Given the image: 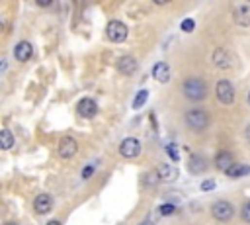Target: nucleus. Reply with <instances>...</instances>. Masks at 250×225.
<instances>
[{
	"label": "nucleus",
	"mask_w": 250,
	"mask_h": 225,
	"mask_svg": "<svg viewBox=\"0 0 250 225\" xmlns=\"http://www.w3.org/2000/svg\"><path fill=\"white\" fill-rule=\"evenodd\" d=\"M147 98H149V90H139L137 96H135V100H133V110L143 108L145 102H147Z\"/></svg>",
	"instance_id": "nucleus-20"
},
{
	"label": "nucleus",
	"mask_w": 250,
	"mask_h": 225,
	"mask_svg": "<svg viewBox=\"0 0 250 225\" xmlns=\"http://www.w3.org/2000/svg\"><path fill=\"white\" fill-rule=\"evenodd\" d=\"M166 153L172 157V161H178V159H180V155H178V145H176V143L166 145Z\"/></svg>",
	"instance_id": "nucleus-23"
},
{
	"label": "nucleus",
	"mask_w": 250,
	"mask_h": 225,
	"mask_svg": "<svg viewBox=\"0 0 250 225\" xmlns=\"http://www.w3.org/2000/svg\"><path fill=\"white\" fill-rule=\"evenodd\" d=\"M12 145H14V135H12V131L10 130H2V133H0V147H2L4 151H8V149H12Z\"/></svg>",
	"instance_id": "nucleus-19"
},
{
	"label": "nucleus",
	"mask_w": 250,
	"mask_h": 225,
	"mask_svg": "<svg viewBox=\"0 0 250 225\" xmlns=\"http://www.w3.org/2000/svg\"><path fill=\"white\" fill-rule=\"evenodd\" d=\"M117 71L121 73V75H133L135 71H137V59L133 57V55H123V57H119L117 59Z\"/></svg>",
	"instance_id": "nucleus-12"
},
{
	"label": "nucleus",
	"mask_w": 250,
	"mask_h": 225,
	"mask_svg": "<svg viewBox=\"0 0 250 225\" xmlns=\"http://www.w3.org/2000/svg\"><path fill=\"white\" fill-rule=\"evenodd\" d=\"M4 225H18V223H14V221H10V223H4Z\"/></svg>",
	"instance_id": "nucleus-30"
},
{
	"label": "nucleus",
	"mask_w": 250,
	"mask_h": 225,
	"mask_svg": "<svg viewBox=\"0 0 250 225\" xmlns=\"http://www.w3.org/2000/svg\"><path fill=\"white\" fill-rule=\"evenodd\" d=\"M244 137H246V141L250 143V124L246 126V130H244Z\"/></svg>",
	"instance_id": "nucleus-28"
},
{
	"label": "nucleus",
	"mask_w": 250,
	"mask_h": 225,
	"mask_svg": "<svg viewBox=\"0 0 250 225\" xmlns=\"http://www.w3.org/2000/svg\"><path fill=\"white\" fill-rule=\"evenodd\" d=\"M34 209H36V213H39V215L49 213V211L53 209V196H51V194H39V196H36V200H34Z\"/></svg>",
	"instance_id": "nucleus-9"
},
{
	"label": "nucleus",
	"mask_w": 250,
	"mask_h": 225,
	"mask_svg": "<svg viewBox=\"0 0 250 225\" xmlns=\"http://www.w3.org/2000/svg\"><path fill=\"white\" fill-rule=\"evenodd\" d=\"M199 188H201V192H211V190L215 188V180H211V178H209V180H203Z\"/></svg>",
	"instance_id": "nucleus-26"
},
{
	"label": "nucleus",
	"mask_w": 250,
	"mask_h": 225,
	"mask_svg": "<svg viewBox=\"0 0 250 225\" xmlns=\"http://www.w3.org/2000/svg\"><path fill=\"white\" fill-rule=\"evenodd\" d=\"M232 20L236 26L240 28H248L250 26V6L248 4H238L232 10Z\"/></svg>",
	"instance_id": "nucleus-10"
},
{
	"label": "nucleus",
	"mask_w": 250,
	"mask_h": 225,
	"mask_svg": "<svg viewBox=\"0 0 250 225\" xmlns=\"http://www.w3.org/2000/svg\"><path fill=\"white\" fill-rule=\"evenodd\" d=\"M213 63H215V67L227 71V69H232L234 59H232V55H231L225 47H219V49L213 51Z\"/></svg>",
	"instance_id": "nucleus-7"
},
{
	"label": "nucleus",
	"mask_w": 250,
	"mask_h": 225,
	"mask_svg": "<svg viewBox=\"0 0 250 225\" xmlns=\"http://www.w3.org/2000/svg\"><path fill=\"white\" fill-rule=\"evenodd\" d=\"M76 110H78V114H80L82 118L90 120V118H94V116L98 114V104H96L92 98H82V100L78 102Z\"/></svg>",
	"instance_id": "nucleus-11"
},
{
	"label": "nucleus",
	"mask_w": 250,
	"mask_h": 225,
	"mask_svg": "<svg viewBox=\"0 0 250 225\" xmlns=\"http://www.w3.org/2000/svg\"><path fill=\"white\" fill-rule=\"evenodd\" d=\"M211 215H213V219H217V221H221V223H227V221L232 219L234 207H232L231 202L219 200V202H215V204L211 206Z\"/></svg>",
	"instance_id": "nucleus-4"
},
{
	"label": "nucleus",
	"mask_w": 250,
	"mask_h": 225,
	"mask_svg": "<svg viewBox=\"0 0 250 225\" xmlns=\"http://www.w3.org/2000/svg\"><path fill=\"white\" fill-rule=\"evenodd\" d=\"M207 167H209V163L201 155H192V159L188 161V170L192 174H203L207 170Z\"/></svg>",
	"instance_id": "nucleus-16"
},
{
	"label": "nucleus",
	"mask_w": 250,
	"mask_h": 225,
	"mask_svg": "<svg viewBox=\"0 0 250 225\" xmlns=\"http://www.w3.org/2000/svg\"><path fill=\"white\" fill-rule=\"evenodd\" d=\"M240 217L246 221V223H250V200L242 206V211H240Z\"/></svg>",
	"instance_id": "nucleus-25"
},
{
	"label": "nucleus",
	"mask_w": 250,
	"mask_h": 225,
	"mask_svg": "<svg viewBox=\"0 0 250 225\" xmlns=\"http://www.w3.org/2000/svg\"><path fill=\"white\" fill-rule=\"evenodd\" d=\"M47 225H61V221H59V219H51Z\"/></svg>",
	"instance_id": "nucleus-29"
},
{
	"label": "nucleus",
	"mask_w": 250,
	"mask_h": 225,
	"mask_svg": "<svg viewBox=\"0 0 250 225\" xmlns=\"http://www.w3.org/2000/svg\"><path fill=\"white\" fill-rule=\"evenodd\" d=\"M157 172H159V178H161V180H164V182H172V180H176V176H178V170H176V169H172V167H170V165H166V163L159 165Z\"/></svg>",
	"instance_id": "nucleus-17"
},
{
	"label": "nucleus",
	"mask_w": 250,
	"mask_h": 225,
	"mask_svg": "<svg viewBox=\"0 0 250 225\" xmlns=\"http://www.w3.org/2000/svg\"><path fill=\"white\" fill-rule=\"evenodd\" d=\"M174 209H176V206H174V204H162V206L159 207L161 215H170V213H174Z\"/></svg>",
	"instance_id": "nucleus-24"
},
{
	"label": "nucleus",
	"mask_w": 250,
	"mask_h": 225,
	"mask_svg": "<svg viewBox=\"0 0 250 225\" xmlns=\"http://www.w3.org/2000/svg\"><path fill=\"white\" fill-rule=\"evenodd\" d=\"M141 153V141L137 137H125L119 145V155L125 159H135Z\"/></svg>",
	"instance_id": "nucleus-6"
},
{
	"label": "nucleus",
	"mask_w": 250,
	"mask_h": 225,
	"mask_svg": "<svg viewBox=\"0 0 250 225\" xmlns=\"http://www.w3.org/2000/svg\"><path fill=\"white\" fill-rule=\"evenodd\" d=\"M215 96H217V100L221 104L231 106L234 102V98H236V92H234V86L229 80H219L215 84Z\"/></svg>",
	"instance_id": "nucleus-5"
},
{
	"label": "nucleus",
	"mask_w": 250,
	"mask_h": 225,
	"mask_svg": "<svg viewBox=\"0 0 250 225\" xmlns=\"http://www.w3.org/2000/svg\"><path fill=\"white\" fill-rule=\"evenodd\" d=\"M153 78L159 80V82H162V84H166L170 80V65L164 63V61L155 63V67H153Z\"/></svg>",
	"instance_id": "nucleus-15"
},
{
	"label": "nucleus",
	"mask_w": 250,
	"mask_h": 225,
	"mask_svg": "<svg viewBox=\"0 0 250 225\" xmlns=\"http://www.w3.org/2000/svg\"><path fill=\"white\" fill-rule=\"evenodd\" d=\"M106 36H107V39H109V41H113V43H121V41L127 39L129 30H127V26H125L123 22H119V20H111V22L106 26Z\"/></svg>",
	"instance_id": "nucleus-3"
},
{
	"label": "nucleus",
	"mask_w": 250,
	"mask_h": 225,
	"mask_svg": "<svg viewBox=\"0 0 250 225\" xmlns=\"http://www.w3.org/2000/svg\"><path fill=\"white\" fill-rule=\"evenodd\" d=\"M76 151H78V143L72 137L67 135L59 141V157L61 159H72L76 155Z\"/></svg>",
	"instance_id": "nucleus-8"
},
{
	"label": "nucleus",
	"mask_w": 250,
	"mask_h": 225,
	"mask_svg": "<svg viewBox=\"0 0 250 225\" xmlns=\"http://www.w3.org/2000/svg\"><path fill=\"white\" fill-rule=\"evenodd\" d=\"M184 120H186V126H188L190 130H194V131H203V130H207V126H209V116H207V112L201 110V108H192V110H188Z\"/></svg>",
	"instance_id": "nucleus-2"
},
{
	"label": "nucleus",
	"mask_w": 250,
	"mask_h": 225,
	"mask_svg": "<svg viewBox=\"0 0 250 225\" xmlns=\"http://www.w3.org/2000/svg\"><path fill=\"white\" fill-rule=\"evenodd\" d=\"M143 225H151V221H145V223H143Z\"/></svg>",
	"instance_id": "nucleus-31"
},
{
	"label": "nucleus",
	"mask_w": 250,
	"mask_h": 225,
	"mask_svg": "<svg viewBox=\"0 0 250 225\" xmlns=\"http://www.w3.org/2000/svg\"><path fill=\"white\" fill-rule=\"evenodd\" d=\"M248 104H250V90H248Z\"/></svg>",
	"instance_id": "nucleus-32"
},
{
	"label": "nucleus",
	"mask_w": 250,
	"mask_h": 225,
	"mask_svg": "<svg viewBox=\"0 0 250 225\" xmlns=\"http://www.w3.org/2000/svg\"><path fill=\"white\" fill-rule=\"evenodd\" d=\"M159 180H161V178H159V172H157V170H155V172H147V174L143 176V184H145L147 188H153Z\"/></svg>",
	"instance_id": "nucleus-21"
},
{
	"label": "nucleus",
	"mask_w": 250,
	"mask_h": 225,
	"mask_svg": "<svg viewBox=\"0 0 250 225\" xmlns=\"http://www.w3.org/2000/svg\"><path fill=\"white\" fill-rule=\"evenodd\" d=\"M32 55H34V45H32L30 41H20V43H16V47H14V59H16V61L26 63V61L32 59Z\"/></svg>",
	"instance_id": "nucleus-13"
},
{
	"label": "nucleus",
	"mask_w": 250,
	"mask_h": 225,
	"mask_svg": "<svg viewBox=\"0 0 250 225\" xmlns=\"http://www.w3.org/2000/svg\"><path fill=\"white\" fill-rule=\"evenodd\" d=\"M92 170H94V167H86V169L82 170V178H88V176L92 174Z\"/></svg>",
	"instance_id": "nucleus-27"
},
{
	"label": "nucleus",
	"mask_w": 250,
	"mask_h": 225,
	"mask_svg": "<svg viewBox=\"0 0 250 225\" xmlns=\"http://www.w3.org/2000/svg\"><path fill=\"white\" fill-rule=\"evenodd\" d=\"M180 28H182V32L190 34V32H194V28H196V22H194L192 18H188V20H184V22L180 24Z\"/></svg>",
	"instance_id": "nucleus-22"
},
{
	"label": "nucleus",
	"mask_w": 250,
	"mask_h": 225,
	"mask_svg": "<svg viewBox=\"0 0 250 225\" xmlns=\"http://www.w3.org/2000/svg\"><path fill=\"white\" fill-rule=\"evenodd\" d=\"M246 174H250V167H248V165H238V163L227 172L229 178H242V176H246Z\"/></svg>",
	"instance_id": "nucleus-18"
},
{
	"label": "nucleus",
	"mask_w": 250,
	"mask_h": 225,
	"mask_svg": "<svg viewBox=\"0 0 250 225\" xmlns=\"http://www.w3.org/2000/svg\"><path fill=\"white\" fill-rule=\"evenodd\" d=\"M182 92H184V96L188 100L201 102L207 96V84H205V80H201L197 76H190V78H186L182 82Z\"/></svg>",
	"instance_id": "nucleus-1"
},
{
	"label": "nucleus",
	"mask_w": 250,
	"mask_h": 225,
	"mask_svg": "<svg viewBox=\"0 0 250 225\" xmlns=\"http://www.w3.org/2000/svg\"><path fill=\"white\" fill-rule=\"evenodd\" d=\"M215 165H217L219 170H223V172L227 174V172L236 165V163H234V155L229 153V151H221V153H217V157H215Z\"/></svg>",
	"instance_id": "nucleus-14"
}]
</instances>
